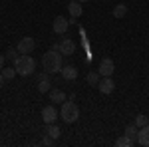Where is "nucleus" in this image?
<instances>
[{
  "label": "nucleus",
  "mask_w": 149,
  "mask_h": 147,
  "mask_svg": "<svg viewBox=\"0 0 149 147\" xmlns=\"http://www.w3.org/2000/svg\"><path fill=\"white\" fill-rule=\"evenodd\" d=\"M42 68L46 70L48 74H56V72H60V70L64 68L62 66V54L58 52V50H48L46 54L42 56Z\"/></svg>",
  "instance_id": "1"
},
{
  "label": "nucleus",
  "mask_w": 149,
  "mask_h": 147,
  "mask_svg": "<svg viewBox=\"0 0 149 147\" xmlns=\"http://www.w3.org/2000/svg\"><path fill=\"white\" fill-rule=\"evenodd\" d=\"M36 48V42L32 36H24L22 40L16 44V50H18V54H32Z\"/></svg>",
  "instance_id": "4"
},
{
  "label": "nucleus",
  "mask_w": 149,
  "mask_h": 147,
  "mask_svg": "<svg viewBox=\"0 0 149 147\" xmlns=\"http://www.w3.org/2000/svg\"><path fill=\"white\" fill-rule=\"evenodd\" d=\"M58 109L54 107V105H46L44 109H42V119H44V123H56V119H58Z\"/></svg>",
  "instance_id": "7"
},
{
  "label": "nucleus",
  "mask_w": 149,
  "mask_h": 147,
  "mask_svg": "<svg viewBox=\"0 0 149 147\" xmlns=\"http://www.w3.org/2000/svg\"><path fill=\"white\" fill-rule=\"evenodd\" d=\"M68 18L66 16H56L54 18V24H52V30H54V34H66L68 32Z\"/></svg>",
  "instance_id": "6"
},
{
  "label": "nucleus",
  "mask_w": 149,
  "mask_h": 147,
  "mask_svg": "<svg viewBox=\"0 0 149 147\" xmlns=\"http://www.w3.org/2000/svg\"><path fill=\"white\" fill-rule=\"evenodd\" d=\"M97 90L102 91L103 95H109V93H113V90H115V82L111 78H102L100 84H97Z\"/></svg>",
  "instance_id": "8"
},
{
  "label": "nucleus",
  "mask_w": 149,
  "mask_h": 147,
  "mask_svg": "<svg viewBox=\"0 0 149 147\" xmlns=\"http://www.w3.org/2000/svg\"><path fill=\"white\" fill-rule=\"evenodd\" d=\"M16 74H18V72H16V68H6V66L2 68V76H4L6 79H12Z\"/></svg>",
  "instance_id": "20"
},
{
  "label": "nucleus",
  "mask_w": 149,
  "mask_h": 147,
  "mask_svg": "<svg viewBox=\"0 0 149 147\" xmlns=\"http://www.w3.org/2000/svg\"><path fill=\"white\" fill-rule=\"evenodd\" d=\"M147 123H149V117H147V115L139 113L137 117H135V125H137V127H143V125H147Z\"/></svg>",
  "instance_id": "21"
},
{
  "label": "nucleus",
  "mask_w": 149,
  "mask_h": 147,
  "mask_svg": "<svg viewBox=\"0 0 149 147\" xmlns=\"http://www.w3.org/2000/svg\"><path fill=\"white\" fill-rule=\"evenodd\" d=\"M52 143H54V139H52V137H50V135H46V137H44V139H42V145H46V147H50V145H52Z\"/></svg>",
  "instance_id": "23"
},
{
  "label": "nucleus",
  "mask_w": 149,
  "mask_h": 147,
  "mask_svg": "<svg viewBox=\"0 0 149 147\" xmlns=\"http://www.w3.org/2000/svg\"><path fill=\"white\" fill-rule=\"evenodd\" d=\"M133 143H135V141H133V139H129L125 133H123L121 137H117V141H115V145H117V147H131Z\"/></svg>",
  "instance_id": "18"
},
{
  "label": "nucleus",
  "mask_w": 149,
  "mask_h": 147,
  "mask_svg": "<svg viewBox=\"0 0 149 147\" xmlns=\"http://www.w3.org/2000/svg\"><path fill=\"white\" fill-rule=\"evenodd\" d=\"M0 143H2V137H0Z\"/></svg>",
  "instance_id": "27"
},
{
  "label": "nucleus",
  "mask_w": 149,
  "mask_h": 147,
  "mask_svg": "<svg viewBox=\"0 0 149 147\" xmlns=\"http://www.w3.org/2000/svg\"><path fill=\"white\" fill-rule=\"evenodd\" d=\"M137 143L141 147H149V123L143 125V127H139V131H137Z\"/></svg>",
  "instance_id": "10"
},
{
  "label": "nucleus",
  "mask_w": 149,
  "mask_h": 147,
  "mask_svg": "<svg viewBox=\"0 0 149 147\" xmlns=\"http://www.w3.org/2000/svg\"><path fill=\"white\" fill-rule=\"evenodd\" d=\"M50 78H44V79H38V91L40 93H50Z\"/></svg>",
  "instance_id": "15"
},
{
  "label": "nucleus",
  "mask_w": 149,
  "mask_h": 147,
  "mask_svg": "<svg viewBox=\"0 0 149 147\" xmlns=\"http://www.w3.org/2000/svg\"><path fill=\"white\" fill-rule=\"evenodd\" d=\"M46 135H50L54 141H56L58 137L62 135V129H60L56 123H48V125H46Z\"/></svg>",
  "instance_id": "13"
},
{
  "label": "nucleus",
  "mask_w": 149,
  "mask_h": 147,
  "mask_svg": "<svg viewBox=\"0 0 149 147\" xmlns=\"http://www.w3.org/2000/svg\"><path fill=\"white\" fill-rule=\"evenodd\" d=\"M111 14H113V18H125L127 6H125V4H117V6L113 8V12H111Z\"/></svg>",
  "instance_id": "17"
},
{
  "label": "nucleus",
  "mask_w": 149,
  "mask_h": 147,
  "mask_svg": "<svg viewBox=\"0 0 149 147\" xmlns=\"http://www.w3.org/2000/svg\"><path fill=\"white\" fill-rule=\"evenodd\" d=\"M60 117L66 121V123H76L78 121V117H80V107L76 105V103L72 102H62V109H60Z\"/></svg>",
  "instance_id": "3"
},
{
  "label": "nucleus",
  "mask_w": 149,
  "mask_h": 147,
  "mask_svg": "<svg viewBox=\"0 0 149 147\" xmlns=\"http://www.w3.org/2000/svg\"><path fill=\"white\" fill-rule=\"evenodd\" d=\"M18 56H20V54H18V50H16V48H12V50L6 52V60H12V62H14Z\"/></svg>",
  "instance_id": "22"
},
{
  "label": "nucleus",
  "mask_w": 149,
  "mask_h": 147,
  "mask_svg": "<svg viewBox=\"0 0 149 147\" xmlns=\"http://www.w3.org/2000/svg\"><path fill=\"white\" fill-rule=\"evenodd\" d=\"M14 68L20 76H32L36 70V60L28 54H20V56L14 60Z\"/></svg>",
  "instance_id": "2"
},
{
  "label": "nucleus",
  "mask_w": 149,
  "mask_h": 147,
  "mask_svg": "<svg viewBox=\"0 0 149 147\" xmlns=\"http://www.w3.org/2000/svg\"><path fill=\"white\" fill-rule=\"evenodd\" d=\"M80 2H90V0H80Z\"/></svg>",
  "instance_id": "26"
},
{
  "label": "nucleus",
  "mask_w": 149,
  "mask_h": 147,
  "mask_svg": "<svg viewBox=\"0 0 149 147\" xmlns=\"http://www.w3.org/2000/svg\"><path fill=\"white\" fill-rule=\"evenodd\" d=\"M4 82H6V78H4V76H2V72H0V88L4 86Z\"/></svg>",
  "instance_id": "25"
},
{
  "label": "nucleus",
  "mask_w": 149,
  "mask_h": 147,
  "mask_svg": "<svg viewBox=\"0 0 149 147\" xmlns=\"http://www.w3.org/2000/svg\"><path fill=\"white\" fill-rule=\"evenodd\" d=\"M6 66V54H0V70Z\"/></svg>",
  "instance_id": "24"
},
{
  "label": "nucleus",
  "mask_w": 149,
  "mask_h": 147,
  "mask_svg": "<svg viewBox=\"0 0 149 147\" xmlns=\"http://www.w3.org/2000/svg\"><path fill=\"white\" fill-rule=\"evenodd\" d=\"M86 79H88V84H90V86H97V84H100V79H102V76H100V72L95 70V72H90V74L86 76Z\"/></svg>",
  "instance_id": "16"
},
{
  "label": "nucleus",
  "mask_w": 149,
  "mask_h": 147,
  "mask_svg": "<svg viewBox=\"0 0 149 147\" xmlns=\"http://www.w3.org/2000/svg\"><path fill=\"white\" fill-rule=\"evenodd\" d=\"M97 72H100V76L102 78H111L115 72V64L111 58H103L102 62H100V68H97Z\"/></svg>",
  "instance_id": "5"
},
{
  "label": "nucleus",
  "mask_w": 149,
  "mask_h": 147,
  "mask_svg": "<svg viewBox=\"0 0 149 147\" xmlns=\"http://www.w3.org/2000/svg\"><path fill=\"white\" fill-rule=\"evenodd\" d=\"M76 52V44L70 40V38H64L62 42H60V54L62 56H72Z\"/></svg>",
  "instance_id": "9"
},
{
  "label": "nucleus",
  "mask_w": 149,
  "mask_h": 147,
  "mask_svg": "<svg viewBox=\"0 0 149 147\" xmlns=\"http://www.w3.org/2000/svg\"><path fill=\"white\" fill-rule=\"evenodd\" d=\"M60 74H62V78H64V79L72 82V79L78 78V68H76V66H64V68L60 70Z\"/></svg>",
  "instance_id": "11"
},
{
  "label": "nucleus",
  "mask_w": 149,
  "mask_h": 147,
  "mask_svg": "<svg viewBox=\"0 0 149 147\" xmlns=\"http://www.w3.org/2000/svg\"><path fill=\"white\" fill-rule=\"evenodd\" d=\"M68 10H70V16H74V18L81 16V12H84V8H81V2H80V0H72V2L68 4Z\"/></svg>",
  "instance_id": "12"
},
{
  "label": "nucleus",
  "mask_w": 149,
  "mask_h": 147,
  "mask_svg": "<svg viewBox=\"0 0 149 147\" xmlns=\"http://www.w3.org/2000/svg\"><path fill=\"white\" fill-rule=\"evenodd\" d=\"M137 131H139L137 125H127L125 127V135L129 137V139H133V141H137Z\"/></svg>",
  "instance_id": "19"
},
{
  "label": "nucleus",
  "mask_w": 149,
  "mask_h": 147,
  "mask_svg": "<svg viewBox=\"0 0 149 147\" xmlns=\"http://www.w3.org/2000/svg\"><path fill=\"white\" fill-rule=\"evenodd\" d=\"M50 100L54 103H62V102H66V93L62 90H50Z\"/></svg>",
  "instance_id": "14"
}]
</instances>
